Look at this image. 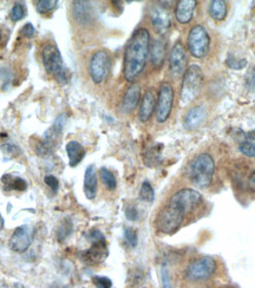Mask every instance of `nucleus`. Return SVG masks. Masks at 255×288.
<instances>
[{
    "mask_svg": "<svg viewBox=\"0 0 255 288\" xmlns=\"http://www.w3.org/2000/svg\"><path fill=\"white\" fill-rule=\"evenodd\" d=\"M150 50V33L146 28L134 32L124 51L123 73L128 82H132L143 72Z\"/></svg>",
    "mask_w": 255,
    "mask_h": 288,
    "instance_id": "nucleus-1",
    "label": "nucleus"
},
{
    "mask_svg": "<svg viewBox=\"0 0 255 288\" xmlns=\"http://www.w3.org/2000/svg\"><path fill=\"white\" fill-rule=\"evenodd\" d=\"M188 214L181 206L169 200L156 218V228L163 234H174L181 228Z\"/></svg>",
    "mask_w": 255,
    "mask_h": 288,
    "instance_id": "nucleus-2",
    "label": "nucleus"
},
{
    "mask_svg": "<svg viewBox=\"0 0 255 288\" xmlns=\"http://www.w3.org/2000/svg\"><path fill=\"white\" fill-rule=\"evenodd\" d=\"M218 270V264L210 257H202L189 262L186 267L183 278L188 284L198 285L207 283Z\"/></svg>",
    "mask_w": 255,
    "mask_h": 288,
    "instance_id": "nucleus-3",
    "label": "nucleus"
},
{
    "mask_svg": "<svg viewBox=\"0 0 255 288\" xmlns=\"http://www.w3.org/2000/svg\"><path fill=\"white\" fill-rule=\"evenodd\" d=\"M204 86V72L198 65H190L183 74L180 103L187 105L198 98Z\"/></svg>",
    "mask_w": 255,
    "mask_h": 288,
    "instance_id": "nucleus-4",
    "label": "nucleus"
},
{
    "mask_svg": "<svg viewBox=\"0 0 255 288\" xmlns=\"http://www.w3.org/2000/svg\"><path fill=\"white\" fill-rule=\"evenodd\" d=\"M215 163L209 154H200L190 164V179L195 187L206 189L212 182Z\"/></svg>",
    "mask_w": 255,
    "mask_h": 288,
    "instance_id": "nucleus-5",
    "label": "nucleus"
},
{
    "mask_svg": "<svg viewBox=\"0 0 255 288\" xmlns=\"http://www.w3.org/2000/svg\"><path fill=\"white\" fill-rule=\"evenodd\" d=\"M42 58L46 72L52 74L60 85L66 84L68 80V70L65 69L63 58L58 47L54 44H46L42 48Z\"/></svg>",
    "mask_w": 255,
    "mask_h": 288,
    "instance_id": "nucleus-6",
    "label": "nucleus"
},
{
    "mask_svg": "<svg viewBox=\"0 0 255 288\" xmlns=\"http://www.w3.org/2000/svg\"><path fill=\"white\" fill-rule=\"evenodd\" d=\"M188 47L192 56L195 58H202L207 56L210 47V37L202 25H196L189 31Z\"/></svg>",
    "mask_w": 255,
    "mask_h": 288,
    "instance_id": "nucleus-7",
    "label": "nucleus"
},
{
    "mask_svg": "<svg viewBox=\"0 0 255 288\" xmlns=\"http://www.w3.org/2000/svg\"><path fill=\"white\" fill-rule=\"evenodd\" d=\"M110 56L106 51L100 50L91 57L89 64L90 77L94 83L100 84L106 79L110 71Z\"/></svg>",
    "mask_w": 255,
    "mask_h": 288,
    "instance_id": "nucleus-8",
    "label": "nucleus"
},
{
    "mask_svg": "<svg viewBox=\"0 0 255 288\" xmlns=\"http://www.w3.org/2000/svg\"><path fill=\"white\" fill-rule=\"evenodd\" d=\"M174 104V90L169 83H163L160 87L158 102H156V119L158 123L168 121Z\"/></svg>",
    "mask_w": 255,
    "mask_h": 288,
    "instance_id": "nucleus-9",
    "label": "nucleus"
},
{
    "mask_svg": "<svg viewBox=\"0 0 255 288\" xmlns=\"http://www.w3.org/2000/svg\"><path fill=\"white\" fill-rule=\"evenodd\" d=\"M34 238V231L32 229L31 226H20V227L14 229L11 238H10L8 246L11 251L16 252V253H24V252L30 248Z\"/></svg>",
    "mask_w": 255,
    "mask_h": 288,
    "instance_id": "nucleus-10",
    "label": "nucleus"
},
{
    "mask_svg": "<svg viewBox=\"0 0 255 288\" xmlns=\"http://www.w3.org/2000/svg\"><path fill=\"white\" fill-rule=\"evenodd\" d=\"M187 70V53L181 41H176L169 57V71L174 78H180Z\"/></svg>",
    "mask_w": 255,
    "mask_h": 288,
    "instance_id": "nucleus-11",
    "label": "nucleus"
},
{
    "mask_svg": "<svg viewBox=\"0 0 255 288\" xmlns=\"http://www.w3.org/2000/svg\"><path fill=\"white\" fill-rule=\"evenodd\" d=\"M150 20L154 30L158 34H164L172 26V17L168 9L163 6H154L150 12Z\"/></svg>",
    "mask_w": 255,
    "mask_h": 288,
    "instance_id": "nucleus-12",
    "label": "nucleus"
},
{
    "mask_svg": "<svg viewBox=\"0 0 255 288\" xmlns=\"http://www.w3.org/2000/svg\"><path fill=\"white\" fill-rule=\"evenodd\" d=\"M108 257V248H106V238L98 239V240L92 241V246L85 251L82 258L86 264L90 265H97L100 264L106 260Z\"/></svg>",
    "mask_w": 255,
    "mask_h": 288,
    "instance_id": "nucleus-13",
    "label": "nucleus"
},
{
    "mask_svg": "<svg viewBox=\"0 0 255 288\" xmlns=\"http://www.w3.org/2000/svg\"><path fill=\"white\" fill-rule=\"evenodd\" d=\"M206 118H207V109L202 105L194 106L186 114L183 119V127L187 130H196L206 122Z\"/></svg>",
    "mask_w": 255,
    "mask_h": 288,
    "instance_id": "nucleus-14",
    "label": "nucleus"
},
{
    "mask_svg": "<svg viewBox=\"0 0 255 288\" xmlns=\"http://www.w3.org/2000/svg\"><path fill=\"white\" fill-rule=\"evenodd\" d=\"M140 85L138 83H132V85L128 87L126 95L123 97L122 101V111L126 114L134 111L136 106L138 105L140 99Z\"/></svg>",
    "mask_w": 255,
    "mask_h": 288,
    "instance_id": "nucleus-15",
    "label": "nucleus"
},
{
    "mask_svg": "<svg viewBox=\"0 0 255 288\" xmlns=\"http://www.w3.org/2000/svg\"><path fill=\"white\" fill-rule=\"evenodd\" d=\"M196 7L195 0H181L175 8V17L180 24H188L192 19Z\"/></svg>",
    "mask_w": 255,
    "mask_h": 288,
    "instance_id": "nucleus-16",
    "label": "nucleus"
},
{
    "mask_svg": "<svg viewBox=\"0 0 255 288\" xmlns=\"http://www.w3.org/2000/svg\"><path fill=\"white\" fill-rule=\"evenodd\" d=\"M98 189V180H97V171L94 164H91L86 168L84 175V194L86 199L94 200L96 197Z\"/></svg>",
    "mask_w": 255,
    "mask_h": 288,
    "instance_id": "nucleus-17",
    "label": "nucleus"
},
{
    "mask_svg": "<svg viewBox=\"0 0 255 288\" xmlns=\"http://www.w3.org/2000/svg\"><path fill=\"white\" fill-rule=\"evenodd\" d=\"M72 14L74 20L82 25L89 24L92 20V7L88 1H74Z\"/></svg>",
    "mask_w": 255,
    "mask_h": 288,
    "instance_id": "nucleus-18",
    "label": "nucleus"
},
{
    "mask_svg": "<svg viewBox=\"0 0 255 288\" xmlns=\"http://www.w3.org/2000/svg\"><path fill=\"white\" fill-rule=\"evenodd\" d=\"M156 109V99L152 91H146L140 101L138 117L142 122L149 121Z\"/></svg>",
    "mask_w": 255,
    "mask_h": 288,
    "instance_id": "nucleus-19",
    "label": "nucleus"
},
{
    "mask_svg": "<svg viewBox=\"0 0 255 288\" xmlns=\"http://www.w3.org/2000/svg\"><path fill=\"white\" fill-rule=\"evenodd\" d=\"M150 61H152V66L158 69L163 65L166 58V44L162 40H155L154 43L150 45Z\"/></svg>",
    "mask_w": 255,
    "mask_h": 288,
    "instance_id": "nucleus-20",
    "label": "nucleus"
},
{
    "mask_svg": "<svg viewBox=\"0 0 255 288\" xmlns=\"http://www.w3.org/2000/svg\"><path fill=\"white\" fill-rule=\"evenodd\" d=\"M66 153L68 156V163L71 167H76L83 161L85 156V149L80 142L70 141L66 144Z\"/></svg>",
    "mask_w": 255,
    "mask_h": 288,
    "instance_id": "nucleus-21",
    "label": "nucleus"
},
{
    "mask_svg": "<svg viewBox=\"0 0 255 288\" xmlns=\"http://www.w3.org/2000/svg\"><path fill=\"white\" fill-rule=\"evenodd\" d=\"M2 186L6 192L10 190H17V192H24L28 188V183L25 180H22L19 176H13L11 174H6L2 179Z\"/></svg>",
    "mask_w": 255,
    "mask_h": 288,
    "instance_id": "nucleus-22",
    "label": "nucleus"
},
{
    "mask_svg": "<svg viewBox=\"0 0 255 288\" xmlns=\"http://www.w3.org/2000/svg\"><path fill=\"white\" fill-rule=\"evenodd\" d=\"M209 15L215 20H224L227 15V4L224 0H212L209 2Z\"/></svg>",
    "mask_w": 255,
    "mask_h": 288,
    "instance_id": "nucleus-23",
    "label": "nucleus"
},
{
    "mask_svg": "<svg viewBox=\"0 0 255 288\" xmlns=\"http://www.w3.org/2000/svg\"><path fill=\"white\" fill-rule=\"evenodd\" d=\"M100 180H102V183L104 184V187H106L108 190L112 192V190L116 189L117 181H116L115 175L112 174V171L109 170L106 167H102L100 169Z\"/></svg>",
    "mask_w": 255,
    "mask_h": 288,
    "instance_id": "nucleus-24",
    "label": "nucleus"
},
{
    "mask_svg": "<svg viewBox=\"0 0 255 288\" xmlns=\"http://www.w3.org/2000/svg\"><path fill=\"white\" fill-rule=\"evenodd\" d=\"M58 1L56 0H38L36 1V9H37L38 13L40 14H46L54 11L57 7Z\"/></svg>",
    "mask_w": 255,
    "mask_h": 288,
    "instance_id": "nucleus-25",
    "label": "nucleus"
},
{
    "mask_svg": "<svg viewBox=\"0 0 255 288\" xmlns=\"http://www.w3.org/2000/svg\"><path fill=\"white\" fill-rule=\"evenodd\" d=\"M140 199L142 200V201H146V202H149V203L152 202L154 199H155V193H154L152 184H150L148 181L143 182L142 187H140Z\"/></svg>",
    "mask_w": 255,
    "mask_h": 288,
    "instance_id": "nucleus-26",
    "label": "nucleus"
},
{
    "mask_svg": "<svg viewBox=\"0 0 255 288\" xmlns=\"http://www.w3.org/2000/svg\"><path fill=\"white\" fill-rule=\"evenodd\" d=\"M71 232H72V222H71V220L68 219L64 220V221L60 225V227H58L57 231L58 240L60 241L65 240V239L71 234Z\"/></svg>",
    "mask_w": 255,
    "mask_h": 288,
    "instance_id": "nucleus-27",
    "label": "nucleus"
},
{
    "mask_svg": "<svg viewBox=\"0 0 255 288\" xmlns=\"http://www.w3.org/2000/svg\"><path fill=\"white\" fill-rule=\"evenodd\" d=\"M25 14H26L25 6L22 5V2H16V4L13 5V7L11 8V12H10V18H11L12 21H19L25 17Z\"/></svg>",
    "mask_w": 255,
    "mask_h": 288,
    "instance_id": "nucleus-28",
    "label": "nucleus"
},
{
    "mask_svg": "<svg viewBox=\"0 0 255 288\" xmlns=\"http://www.w3.org/2000/svg\"><path fill=\"white\" fill-rule=\"evenodd\" d=\"M124 239H126L130 247H136L137 244H138V235H137L135 229L132 227L124 228Z\"/></svg>",
    "mask_w": 255,
    "mask_h": 288,
    "instance_id": "nucleus-29",
    "label": "nucleus"
},
{
    "mask_svg": "<svg viewBox=\"0 0 255 288\" xmlns=\"http://www.w3.org/2000/svg\"><path fill=\"white\" fill-rule=\"evenodd\" d=\"M227 65L230 67V69L234 70H241L244 67L247 66V60L246 59H236L233 54H230L227 58Z\"/></svg>",
    "mask_w": 255,
    "mask_h": 288,
    "instance_id": "nucleus-30",
    "label": "nucleus"
},
{
    "mask_svg": "<svg viewBox=\"0 0 255 288\" xmlns=\"http://www.w3.org/2000/svg\"><path fill=\"white\" fill-rule=\"evenodd\" d=\"M240 151L247 157H255V144L252 142H244L240 144Z\"/></svg>",
    "mask_w": 255,
    "mask_h": 288,
    "instance_id": "nucleus-31",
    "label": "nucleus"
},
{
    "mask_svg": "<svg viewBox=\"0 0 255 288\" xmlns=\"http://www.w3.org/2000/svg\"><path fill=\"white\" fill-rule=\"evenodd\" d=\"M92 283L96 288H111L112 287V283L109 278L106 277H94Z\"/></svg>",
    "mask_w": 255,
    "mask_h": 288,
    "instance_id": "nucleus-32",
    "label": "nucleus"
},
{
    "mask_svg": "<svg viewBox=\"0 0 255 288\" xmlns=\"http://www.w3.org/2000/svg\"><path fill=\"white\" fill-rule=\"evenodd\" d=\"M161 281H162L163 288H174L172 284V279H170L169 271L166 266H163L161 270Z\"/></svg>",
    "mask_w": 255,
    "mask_h": 288,
    "instance_id": "nucleus-33",
    "label": "nucleus"
},
{
    "mask_svg": "<svg viewBox=\"0 0 255 288\" xmlns=\"http://www.w3.org/2000/svg\"><path fill=\"white\" fill-rule=\"evenodd\" d=\"M44 182L51 188L52 192L54 193L57 192L58 188H60V182H58V179L56 176H54V175H46V176L44 177Z\"/></svg>",
    "mask_w": 255,
    "mask_h": 288,
    "instance_id": "nucleus-34",
    "label": "nucleus"
},
{
    "mask_svg": "<svg viewBox=\"0 0 255 288\" xmlns=\"http://www.w3.org/2000/svg\"><path fill=\"white\" fill-rule=\"evenodd\" d=\"M126 216L129 221H136L138 219V210L134 205H128L126 207Z\"/></svg>",
    "mask_w": 255,
    "mask_h": 288,
    "instance_id": "nucleus-35",
    "label": "nucleus"
},
{
    "mask_svg": "<svg viewBox=\"0 0 255 288\" xmlns=\"http://www.w3.org/2000/svg\"><path fill=\"white\" fill-rule=\"evenodd\" d=\"M246 85L250 91L255 90V69H253L250 72L247 73L246 76Z\"/></svg>",
    "mask_w": 255,
    "mask_h": 288,
    "instance_id": "nucleus-36",
    "label": "nucleus"
},
{
    "mask_svg": "<svg viewBox=\"0 0 255 288\" xmlns=\"http://www.w3.org/2000/svg\"><path fill=\"white\" fill-rule=\"evenodd\" d=\"M22 33L24 34L25 37H28V38L34 37V33H36V30H34V25H32L31 22H28V24H26L25 26L22 28Z\"/></svg>",
    "mask_w": 255,
    "mask_h": 288,
    "instance_id": "nucleus-37",
    "label": "nucleus"
},
{
    "mask_svg": "<svg viewBox=\"0 0 255 288\" xmlns=\"http://www.w3.org/2000/svg\"><path fill=\"white\" fill-rule=\"evenodd\" d=\"M248 188L252 192L255 193V170L250 175V179H248Z\"/></svg>",
    "mask_w": 255,
    "mask_h": 288,
    "instance_id": "nucleus-38",
    "label": "nucleus"
},
{
    "mask_svg": "<svg viewBox=\"0 0 255 288\" xmlns=\"http://www.w3.org/2000/svg\"><path fill=\"white\" fill-rule=\"evenodd\" d=\"M4 228V219H2V214H0V229Z\"/></svg>",
    "mask_w": 255,
    "mask_h": 288,
    "instance_id": "nucleus-39",
    "label": "nucleus"
},
{
    "mask_svg": "<svg viewBox=\"0 0 255 288\" xmlns=\"http://www.w3.org/2000/svg\"><path fill=\"white\" fill-rule=\"evenodd\" d=\"M11 288H25V287H24V285H22V284H14Z\"/></svg>",
    "mask_w": 255,
    "mask_h": 288,
    "instance_id": "nucleus-40",
    "label": "nucleus"
},
{
    "mask_svg": "<svg viewBox=\"0 0 255 288\" xmlns=\"http://www.w3.org/2000/svg\"><path fill=\"white\" fill-rule=\"evenodd\" d=\"M248 136H250V138H252V140H255V130H253V131H250V134H248Z\"/></svg>",
    "mask_w": 255,
    "mask_h": 288,
    "instance_id": "nucleus-41",
    "label": "nucleus"
},
{
    "mask_svg": "<svg viewBox=\"0 0 255 288\" xmlns=\"http://www.w3.org/2000/svg\"><path fill=\"white\" fill-rule=\"evenodd\" d=\"M0 288H8L4 283H0Z\"/></svg>",
    "mask_w": 255,
    "mask_h": 288,
    "instance_id": "nucleus-42",
    "label": "nucleus"
},
{
    "mask_svg": "<svg viewBox=\"0 0 255 288\" xmlns=\"http://www.w3.org/2000/svg\"><path fill=\"white\" fill-rule=\"evenodd\" d=\"M0 41H2V31H0Z\"/></svg>",
    "mask_w": 255,
    "mask_h": 288,
    "instance_id": "nucleus-43",
    "label": "nucleus"
},
{
    "mask_svg": "<svg viewBox=\"0 0 255 288\" xmlns=\"http://www.w3.org/2000/svg\"><path fill=\"white\" fill-rule=\"evenodd\" d=\"M65 288H68V287H65Z\"/></svg>",
    "mask_w": 255,
    "mask_h": 288,
    "instance_id": "nucleus-44",
    "label": "nucleus"
}]
</instances>
